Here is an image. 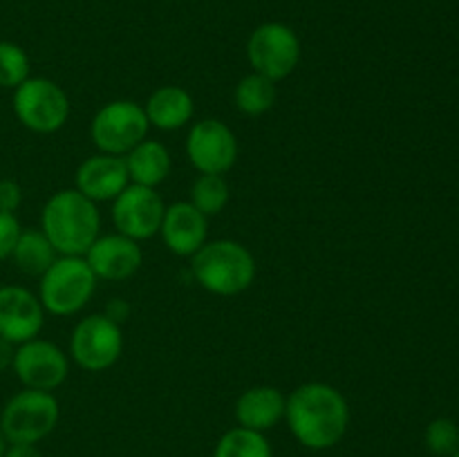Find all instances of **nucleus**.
I'll return each instance as SVG.
<instances>
[{"label":"nucleus","mask_w":459,"mask_h":457,"mask_svg":"<svg viewBox=\"0 0 459 457\" xmlns=\"http://www.w3.org/2000/svg\"><path fill=\"white\" fill-rule=\"evenodd\" d=\"M285 421L300 446L327 451L348 433V399L330 384H303L287 397Z\"/></svg>","instance_id":"nucleus-1"},{"label":"nucleus","mask_w":459,"mask_h":457,"mask_svg":"<svg viewBox=\"0 0 459 457\" xmlns=\"http://www.w3.org/2000/svg\"><path fill=\"white\" fill-rule=\"evenodd\" d=\"M101 213L97 202L88 200L76 188L56 191L43 206L40 231L58 255H85L99 237Z\"/></svg>","instance_id":"nucleus-2"},{"label":"nucleus","mask_w":459,"mask_h":457,"mask_svg":"<svg viewBox=\"0 0 459 457\" xmlns=\"http://www.w3.org/2000/svg\"><path fill=\"white\" fill-rule=\"evenodd\" d=\"M193 258V276L206 291L236 296L249 289L255 278V260L245 245L236 240L206 242Z\"/></svg>","instance_id":"nucleus-3"},{"label":"nucleus","mask_w":459,"mask_h":457,"mask_svg":"<svg viewBox=\"0 0 459 457\" xmlns=\"http://www.w3.org/2000/svg\"><path fill=\"white\" fill-rule=\"evenodd\" d=\"M39 280L40 305L54 316L81 312L97 289V276L83 255H58Z\"/></svg>","instance_id":"nucleus-4"},{"label":"nucleus","mask_w":459,"mask_h":457,"mask_svg":"<svg viewBox=\"0 0 459 457\" xmlns=\"http://www.w3.org/2000/svg\"><path fill=\"white\" fill-rule=\"evenodd\" d=\"M61 408L45 390L25 388L7 399L0 410V430L7 444H39L56 428Z\"/></svg>","instance_id":"nucleus-5"},{"label":"nucleus","mask_w":459,"mask_h":457,"mask_svg":"<svg viewBox=\"0 0 459 457\" xmlns=\"http://www.w3.org/2000/svg\"><path fill=\"white\" fill-rule=\"evenodd\" d=\"M13 115L31 133L49 134L65 125L70 99L65 90L45 76H30L13 90Z\"/></svg>","instance_id":"nucleus-6"},{"label":"nucleus","mask_w":459,"mask_h":457,"mask_svg":"<svg viewBox=\"0 0 459 457\" xmlns=\"http://www.w3.org/2000/svg\"><path fill=\"white\" fill-rule=\"evenodd\" d=\"M148 128L151 124L143 108L130 99H121V101H110L92 116L90 137L99 152L124 157L146 139Z\"/></svg>","instance_id":"nucleus-7"},{"label":"nucleus","mask_w":459,"mask_h":457,"mask_svg":"<svg viewBox=\"0 0 459 457\" xmlns=\"http://www.w3.org/2000/svg\"><path fill=\"white\" fill-rule=\"evenodd\" d=\"M247 58L255 74L269 81H282L299 67L300 40L290 25L282 22H263L251 31L247 40Z\"/></svg>","instance_id":"nucleus-8"},{"label":"nucleus","mask_w":459,"mask_h":457,"mask_svg":"<svg viewBox=\"0 0 459 457\" xmlns=\"http://www.w3.org/2000/svg\"><path fill=\"white\" fill-rule=\"evenodd\" d=\"M124 352V334L119 323L106 314H90L76 323L70 339V354L76 366L88 372H103L115 366Z\"/></svg>","instance_id":"nucleus-9"},{"label":"nucleus","mask_w":459,"mask_h":457,"mask_svg":"<svg viewBox=\"0 0 459 457\" xmlns=\"http://www.w3.org/2000/svg\"><path fill=\"white\" fill-rule=\"evenodd\" d=\"M12 370L25 388L52 392L67 379L70 363L67 354L56 343L36 336L16 345Z\"/></svg>","instance_id":"nucleus-10"},{"label":"nucleus","mask_w":459,"mask_h":457,"mask_svg":"<svg viewBox=\"0 0 459 457\" xmlns=\"http://www.w3.org/2000/svg\"><path fill=\"white\" fill-rule=\"evenodd\" d=\"M164 211L166 206L155 188L128 184L112 200V222L117 233L142 242L160 233Z\"/></svg>","instance_id":"nucleus-11"},{"label":"nucleus","mask_w":459,"mask_h":457,"mask_svg":"<svg viewBox=\"0 0 459 457\" xmlns=\"http://www.w3.org/2000/svg\"><path fill=\"white\" fill-rule=\"evenodd\" d=\"M186 155L200 175H224L238 160V139L220 119H202L188 133Z\"/></svg>","instance_id":"nucleus-12"},{"label":"nucleus","mask_w":459,"mask_h":457,"mask_svg":"<svg viewBox=\"0 0 459 457\" xmlns=\"http://www.w3.org/2000/svg\"><path fill=\"white\" fill-rule=\"evenodd\" d=\"M45 309L39 296L22 285L0 287V336L21 345L43 330Z\"/></svg>","instance_id":"nucleus-13"},{"label":"nucleus","mask_w":459,"mask_h":457,"mask_svg":"<svg viewBox=\"0 0 459 457\" xmlns=\"http://www.w3.org/2000/svg\"><path fill=\"white\" fill-rule=\"evenodd\" d=\"M85 263L94 272V276L103 278V280L119 282L128 280L142 267V246L133 237H126L121 233H108V236H99L92 242L88 251H85Z\"/></svg>","instance_id":"nucleus-14"},{"label":"nucleus","mask_w":459,"mask_h":457,"mask_svg":"<svg viewBox=\"0 0 459 457\" xmlns=\"http://www.w3.org/2000/svg\"><path fill=\"white\" fill-rule=\"evenodd\" d=\"M160 233L170 254L188 258L206 245L209 218L200 213L191 202H175L166 206Z\"/></svg>","instance_id":"nucleus-15"},{"label":"nucleus","mask_w":459,"mask_h":457,"mask_svg":"<svg viewBox=\"0 0 459 457\" xmlns=\"http://www.w3.org/2000/svg\"><path fill=\"white\" fill-rule=\"evenodd\" d=\"M74 182L76 191L83 193L88 200L112 202L130 184L126 160L124 157L97 152V155L81 161V166L76 168Z\"/></svg>","instance_id":"nucleus-16"},{"label":"nucleus","mask_w":459,"mask_h":457,"mask_svg":"<svg viewBox=\"0 0 459 457\" xmlns=\"http://www.w3.org/2000/svg\"><path fill=\"white\" fill-rule=\"evenodd\" d=\"M287 397L273 385H254L245 390L236 401L238 426L249 430H272L285 419Z\"/></svg>","instance_id":"nucleus-17"},{"label":"nucleus","mask_w":459,"mask_h":457,"mask_svg":"<svg viewBox=\"0 0 459 457\" xmlns=\"http://www.w3.org/2000/svg\"><path fill=\"white\" fill-rule=\"evenodd\" d=\"M148 124L160 130L184 128L193 119L195 103L193 97L179 85H161L148 97L146 108Z\"/></svg>","instance_id":"nucleus-18"},{"label":"nucleus","mask_w":459,"mask_h":457,"mask_svg":"<svg viewBox=\"0 0 459 457\" xmlns=\"http://www.w3.org/2000/svg\"><path fill=\"white\" fill-rule=\"evenodd\" d=\"M126 168H128L130 184L155 188L170 175V152L164 143L155 139L139 142L128 155H124Z\"/></svg>","instance_id":"nucleus-19"},{"label":"nucleus","mask_w":459,"mask_h":457,"mask_svg":"<svg viewBox=\"0 0 459 457\" xmlns=\"http://www.w3.org/2000/svg\"><path fill=\"white\" fill-rule=\"evenodd\" d=\"M56 258V249H54L52 242L45 237L40 228H22L16 246L12 251V260L18 272L34 278L43 276Z\"/></svg>","instance_id":"nucleus-20"},{"label":"nucleus","mask_w":459,"mask_h":457,"mask_svg":"<svg viewBox=\"0 0 459 457\" xmlns=\"http://www.w3.org/2000/svg\"><path fill=\"white\" fill-rule=\"evenodd\" d=\"M236 108L247 116H260L276 103V83L263 74L242 76L236 85Z\"/></svg>","instance_id":"nucleus-21"},{"label":"nucleus","mask_w":459,"mask_h":457,"mask_svg":"<svg viewBox=\"0 0 459 457\" xmlns=\"http://www.w3.org/2000/svg\"><path fill=\"white\" fill-rule=\"evenodd\" d=\"M213 457H273V453L264 433L236 426L218 439Z\"/></svg>","instance_id":"nucleus-22"},{"label":"nucleus","mask_w":459,"mask_h":457,"mask_svg":"<svg viewBox=\"0 0 459 457\" xmlns=\"http://www.w3.org/2000/svg\"><path fill=\"white\" fill-rule=\"evenodd\" d=\"M229 184L222 175H200L191 186V204L200 213L218 215L229 204Z\"/></svg>","instance_id":"nucleus-23"},{"label":"nucleus","mask_w":459,"mask_h":457,"mask_svg":"<svg viewBox=\"0 0 459 457\" xmlns=\"http://www.w3.org/2000/svg\"><path fill=\"white\" fill-rule=\"evenodd\" d=\"M30 56L21 45L0 40V88L16 90L22 81L30 79Z\"/></svg>","instance_id":"nucleus-24"},{"label":"nucleus","mask_w":459,"mask_h":457,"mask_svg":"<svg viewBox=\"0 0 459 457\" xmlns=\"http://www.w3.org/2000/svg\"><path fill=\"white\" fill-rule=\"evenodd\" d=\"M426 448L435 457H451L459 451V426L448 417H437L426 426Z\"/></svg>","instance_id":"nucleus-25"},{"label":"nucleus","mask_w":459,"mask_h":457,"mask_svg":"<svg viewBox=\"0 0 459 457\" xmlns=\"http://www.w3.org/2000/svg\"><path fill=\"white\" fill-rule=\"evenodd\" d=\"M21 222L13 213H3L0 211V263L12 258V251L16 246L18 236H21Z\"/></svg>","instance_id":"nucleus-26"},{"label":"nucleus","mask_w":459,"mask_h":457,"mask_svg":"<svg viewBox=\"0 0 459 457\" xmlns=\"http://www.w3.org/2000/svg\"><path fill=\"white\" fill-rule=\"evenodd\" d=\"M22 202V188L16 179H0V211L3 213H16Z\"/></svg>","instance_id":"nucleus-27"},{"label":"nucleus","mask_w":459,"mask_h":457,"mask_svg":"<svg viewBox=\"0 0 459 457\" xmlns=\"http://www.w3.org/2000/svg\"><path fill=\"white\" fill-rule=\"evenodd\" d=\"M3 457H43L36 444H7Z\"/></svg>","instance_id":"nucleus-28"},{"label":"nucleus","mask_w":459,"mask_h":457,"mask_svg":"<svg viewBox=\"0 0 459 457\" xmlns=\"http://www.w3.org/2000/svg\"><path fill=\"white\" fill-rule=\"evenodd\" d=\"M128 314H130L128 303H124V300H119V298L110 300L106 307V316L115 323H124L126 318H128Z\"/></svg>","instance_id":"nucleus-29"},{"label":"nucleus","mask_w":459,"mask_h":457,"mask_svg":"<svg viewBox=\"0 0 459 457\" xmlns=\"http://www.w3.org/2000/svg\"><path fill=\"white\" fill-rule=\"evenodd\" d=\"M13 352H16V345L9 343L7 339H3V336H0V375H3L4 370H9V367H12Z\"/></svg>","instance_id":"nucleus-30"},{"label":"nucleus","mask_w":459,"mask_h":457,"mask_svg":"<svg viewBox=\"0 0 459 457\" xmlns=\"http://www.w3.org/2000/svg\"><path fill=\"white\" fill-rule=\"evenodd\" d=\"M4 451H7V439H4L3 430H0V457L4 455Z\"/></svg>","instance_id":"nucleus-31"},{"label":"nucleus","mask_w":459,"mask_h":457,"mask_svg":"<svg viewBox=\"0 0 459 457\" xmlns=\"http://www.w3.org/2000/svg\"><path fill=\"white\" fill-rule=\"evenodd\" d=\"M451 457H459V451H457V453H455V455H451Z\"/></svg>","instance_id":"nucleus-32"}]
</instances>
